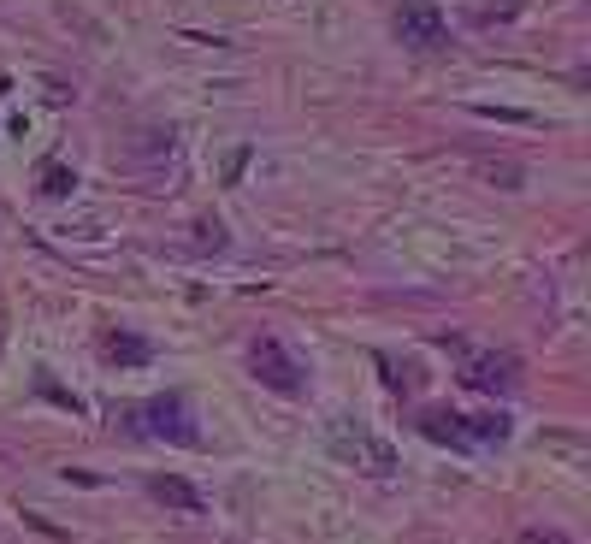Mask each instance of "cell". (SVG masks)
<instances>
[{"label": "cell", "instance_id": "5", "mask_svg": "<svg viewBox=\"0 0 591 544\" xmlns=\"http://www.w3.org/2000/svg\"><path fill=\"white\" fill-rule=\"evenodd\" d=\"M461 379H467V385H479V391H515V385H521L515 355H473Z\"/></svg>", "mask_w": 591, "mask_h": 544}, {"label": "cell", "instance_id": "3", "mask_svg": "<svg viewBox=\"0 0 591 544\" xmlns=\"http://www.w3.org/2000/svg\"><path fill=\"white\" fill-rule=\"evenodd\" d=\"M249 373L261 379L266 391H278V397H302L308 391V367L290 355V343L272 338V332L249 343Z\"/></svg>", "mask_w": 591, "mask_h": 544}, {"label": "cell", "instance_id": "8", "mask_svg": "<svg viewBox=\"0 0 591 544\" xmlns=\"http://www.w3.org/2000/svg\"><path fill=\"white\" fill-rule=\"evenodd\" d=\"M71 184H77V172H71V166H60V160H48V166H42V196H66Z\"/></svg>", "mask_w": 591, "mask_h": 544}, {"label": "cell", "instance_id": "1", "mask_svg": "<svg viewBox=\"0 0 591 544\" xmlns=\"http://www.w3.org/2000/svg\"><path fill=\"white\" fill-rule=\"evenodd\" d=\"M420 432L432 438V444H450L461 456H485V450H497L503 438H509V414H450V408H426L420 414Z\"/></svg>", "mask_w": 591, "mask_h": 544}, {"label": "cell", "instance_id": "9", "mask_svg": "<svg viewBox=\"0 0 591 544\" xmlns=\"http://www.w3.org/2000/svg\"><path fill=\"white\" fill-rule=\"evenodd\" d=\"M521 544H568V539H562L556 527H526V533H521Z\"/></svg>", "mask_w": 591, "mask_h": 544}, {"label": "cell", "instance_id": "7", "mask_svg": "<svg viewBox=\"0 0 591 544\" xmlns=\"http://www.w3.org/2000/svg\"><path fill=\"white\" fill-rule=\"evenodd\" d=\"M107 355L125 361V367H148V343L136 338V332H113V338H107Z\"/></svg>", "mask_w": 591, "mask_h": 544}, {"label": "cell", "instance_id": "6", "mask_svg": "<svg viewBox=\"0 0 591 544\" xmlns=\"http://www.w3.org/2000/svg\"><path fill=\"white\" fill-rule=\"evenodd\" d=\"M148 491H154L160 503L184 509V515H201V491L190 485V479H178V474H154V479H148Z\"/></svg>", "mask_w": 591, "mask_h": 544}, {"label": "cell", "instance_id": "2", "mask_svg": "<svg viewBox=\"0 0 591 544\" xmlns=\"http://www.w3.org/2000/svg\"><path fill=\"white\" fill-rule=\"evenodd\" d=\"M142 438H160V444H201V420L190 414V397H178V391H166V397H148V403L136 408L131 420Z\"/></svg>", "mask_w": 591, "mask_h": 544}, {"label": "cell", "instance_id": "4", "mask_svg": "<svg viewBox=\"0 0 591 544\" xmlns=\"http://www.w3.org/2000/svg\"><path fill=\"white\" fill-rule=\"evenodd\" d=\"M396 36H402L408 48H420V54L450 48V24H444V12H438L432 0H402V6H396Z\"/></svg>", "mask_w": 591, "mask_h": 544}]
</instances>
